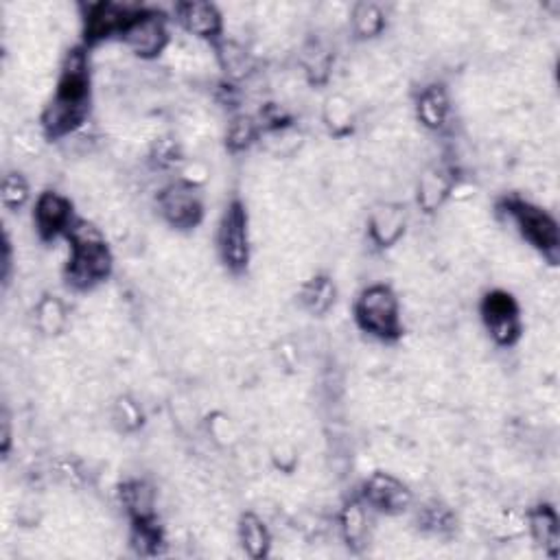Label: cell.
I'll list each match as a JSON object with an SVG mask.
<instances>
[{"instance_id": "ac0fdd59", "label": "cell", "mask_w": 560, "mask_h": 560, "mask_svg": "<svg viewBox=\"0 0 560 560\" xmlns=\"http://www.w3.org/2000/svg\"><path fill=\"white\" fill-rule=\"evenodd\" d=\"M335 298V287L329 279H314L302 287V305L311 314H324Z\"/></svg>"}, {"instance_id": "30bf717a", "label": "cell", "mask_w": 560, "mask_h": 560, "mask_svg": "<svg viewBox=\"0 0 560 560\" xmlns=\"http://www.w3.org/2000/svg\"><path fill=\"white\" fill-rule=\"evenodd\" d=\"M36 224L39 235L51 239L57 232L71 228V204L62 195H57V193H44L36 204Z\"/></svg>"}, {"instance_id": "5bb4252c", "label": "cell", "mask_w": 560, "mask_h": 560, "mask_svg": "<svg viewBox=\"0 0 560 560\" xmlns=\"http://www.w3.org/2000/svg\"><path fill=\"white\" fill-rule=\"evenodd\" d=\"M449 99L443 88L434 86L425 90L418 99V116L427 127H443L447 121Z\"/></svg>"}, {"instance_id": "603a6c76", "label": "cell", "mask_w": 560, "mask_h": 560, "mask_svg": "<svg viewBox=\"0 0 560 560\" xmlns=\"http://www.w3.org/2000/svg\"><path fill=\"white\" fill-rule=\"evenodd\" d=\"M29 186L18 173H9L3 180V204L7 208H20L27 202Z\"/></svg>"}, {"instance_id": "d4e9b609", "label": "cell", "mask_w": 560, "mask_h": 560, "mask_svg": "<svg viewBox=\"0 0 560 560\" xmlns=\"http://www.w3.org/2000/svg\"><path fill=\"white\" fill-rule=\"evenodd\" d=\"M326 121H329L331 127L340 130V127H346L350 123V108L344 99H331L326 103Z\"/></svg>"}, {"instance_id": "52a82bcc", "label": "cell", "mask_w": 560, "mask_h": 560, "mask_svg": "<svg viewBox=\"0 0 560 560\" xmlns=\"http://www.w3.org/2000/svg\"><path fill=\"white\" fill-rule=\"evenodd\" d=\"M514 217H517L519 228L523 230V235L537 247H541L543 252H552L558 247V228L556 221L541 211V208H534L530 204H517L514 206Z\"/></svg>"}, {"instance_id": "e0dca14e", "label": "cell", "mask_w": 560, "mask_h": 560, "mask_svg": "<svg viewBox=\"0 0 560 560\" xmlns=\"http://www.w3.org/2000/svg\"><path fill=\"white\" fill-rule=\"evenodd\" d=\"M241 543L252 558H261L270 547V534L254 514H246L241 521Z\"/></svg>"}, {"instance_id": "4316f807", "label": "cell", "mask_w": 560, "mask_h": 560, "mask_svg": "<svg viewBox=\"0 0 560 560\" xmlns=\"http://www.w3.org/2000/svg\"><path fill=\"white\" fill-rule=\"evenodd\" d=\"M9 440H12V429H9V414H3V449H9Z\"/></svg>"}, {"instance_id": "8992f818", "label": "cell", "mask_w": 560, "mask_h": 560, "mask_svg": "<svg viewBox=\"0 0 560 560\" xmlns=\"http://www.w3.org/2000/svg\"><path fill=\"white\" fill-rule=\"evenodd\" d=\"M484 315L490 333L502 344H510L519 335V309L508 294H490L484 302Z\"/></svg>"}, {"instance_id": "ba28073f", "label": "cell", "mask_w": 560, "mask_h": 560, "mask_svg": "<svg viewBox=\"0 0 560 560\" xmlns=\"http://www.w3.org/2000/svg\"><path fill=\"white\" fill-rule=\"evenodd\" d=\"M366 497L383 513H403L411 502L409 490L388 473H375L366 484Z\"/></svg>"}, {"instance_id": "9c48e42d", "label": "cell", "mask_w": 560, "mask_h": 560, "mask_svg": "<svg viewBox=\"0 0 560 560\" xmlns=\"http://www.w3.org/2000/svg\"><path fill=\"white\" fill-rule=\"evenodd\" d=\"M136 13L127 12L123 4L116 3H99L92 4L86 18V36L88 39L108 38L114 31H121L130 24Z\"/></svg>"}, {"instance_id": "d6986e66", "label": "cell", "mask_w": 560, "mask_h": 560, "mask_svg": "<svg viewBox=\"0 0 560 560\" xmlns=\"http://www.w3.org/2000/svg\"><path fill=\"white\" fill-rule=\"evenodd\" d=\"M449 188L451 185L444 173L431 171L427 173V176H423V180H420V188H418L420 206H423L425 211H434V208H438L440 204H443L444 197L449 195Z\"/></svg>"}, {"instance_id": "4fadbf2b", "label": "cell", "mask_w": 560, "mask_h": 560, "mask_svg": "<svg viewBox=\"0 0 560 560\" xmlns=\"http://www.w3.org/2000/svg\"><path fill=\"white\" fill-rule=\"evenodd\" d=\"M123 504H125L127 513L136 519L138 523L150 521L153 517V505H156V497L153 490L145 482H132L123 490Z\"/></svg>"}, {"instance_id": "6da1fadb", "label": "cell", "mask_w": 560, "mask_h": 560, "mask_svg": "<svg viewBox=\"0 0 560 560\" xmlns=\"http://www.w3.org/2000/svg\"><path fill=\"white\" fill-rule=\"evenodd\" d=\"M73 243V259L68 265V280L75 287H92L110 274L112 259L103 246L101 235L86 221H75L68 228Z\"/></svg>"}, {"instance_id": "7a4b0ae2", "label": "cell", "mask_w": 560, "mask_h": 560, "mask_svg": "<svg viewBox=\"0 0 560 560\" xmlns=\"http://www.w3.org/2000/svg\"><path fill=\"white\" fill-rule=\"evenodd\" d=\"M357 320L373 335H399V302H396L392 289L383 285H375L366 289L359 302H357Z\"/></svg>"}, {"instance_id": "7402d4cb", "label": "cell", "mask_w": 560, "mask_h": 560, "mask_svg": "<svg viewBox=\"0 0 560 560\" xmlns=\"http://www.w3.org/2000/svg\"><path fill=\"white\" fill-rule=\"evenodd\" d=\"M341 525H344V534L350 543H359L366 537L368 530V521H366V513L359 504L346 505L344 514H341Z\"/></svg>"}, {"instance_id": "7c38bea8", "label": "cell", "mask_w": 560, "mask_h": 560, "mask_svg": "<svg viewBox=\"0 0 560 560\" xmlns=\"http://www.w3.org/2000/svg\"><path fill=\"white\" fill-rule=\"evenodd\" d=\"M405 230V208L396 204H383L375 208L370 215V235L379 246H392L401 239Z\"/></svg>"}, {"instance_id": "5b68a950", "label": "cell", "mask_w": 560, "mask_h": 560, "mask_svg": "<svg viewBox=\"0 0 560 560\" xmlns=\"http://www.w3.org/2000/svg\"><path fill=\"white\" fill-rule=\"evenodd\" d=\"M160 211L168 224L191 228L200 221L202 204L197 193L188 185H173L160 195Z\"/></svg>"}, {"instance_id": "9a60e30c", "label": "cell", "mask_w": 560, "mask_h": 560, "mask_svg": "<svg viewBox=\"0 0 560 560\" xmlns=\"http://www.w3.org/2000/svg\"><path fill=\"white\" fill-rule=\"evenodd\" d=\"M36 322L44 335H59L66 326V309L56 296H44L36 306Z\"/></svg>"}, {"instance_id": "ffe728a7", "label": "cell", "mask_w": 560, "mask_h": 560, "mask_svg": "<svg viewBox=\"0 0 560 560\" xmlns=\"http://www.w3.org/2000/svg\"><path fill=\"white\" fill-rule=\"evenodd\" d=\"M530 528H532L534 538H537L543 547L554 549L558 545V519L549 508H538L537 513L530 517Z\"/></svg>"}, {"instance_id": "44dd1931", "label": "cell", "mask_w": 560, "mask_h": 560, "mask_svg": "<svg viewBox=\"0 0 560 560\" xmlns=\"http://www.w3.org/2000/svg\"><path fill=\"white\" fill-rule=\"evenodd\" d=\"M220 62L224 66V71L232 77H243L250 71V56L239 44L235 42H224L220 47Z\"/></svg>"}, {"instance_id": "cb8c5ba5", "label": "cell", "mask_w": 560, "mask_h": 560, "mask_svg": "<svg viewBox=\"0 0 560 560\" xmlns=\"http://www.w3.org/2000/svg\"><path fill=\"white\" fill-rule=\"evenodd\" d=\"M254 136L256 127L254 123H252V118L247 116L235 118V121L230 123V127H228V141H230V145L235 147V150H243V147L250 145V142L254 141Z\"/></svg>"}, {"instance_id": "8fae6325", "label": "cell", "mask_w": 560, "mask_h": 560, "mask_svg": "<svg viewBox=\"0 0 560 560\" xmlns=\"http://www.w3.org/2000/svg\"><path fill=\"white\" fill-rule=\"evenodd\" d=\"M180 20L186 31L197 38H217L221 31V16L211 3H185L180 4Z\"/></svg>"}, {"instance_id": "277c9868", "label": "cell", "mask_w": 560, "mask_h": 560, "mask_svg": "<svg viewBox=\"0 0 560 560\" xmlns=\"http://www.w3.org/2000/svg\"><path fill=\"white\" fill-rule=\"evenodd\" d=\"M220 247L232 270H241L247 263V220L241 204H232L226 212L220 230Z\"/></svg>"}, {"instance_id": "3957f363", "label": "cell", "mask_w": 560, "mask_h": 560, "mask_svg": "<svg viewBox=\"0 0 560 560\" xmlns=\"http://www.w3.org/2000/svg\"><path fill=\"white\" fill-rule=\"evenodd\" d=\"M123 39L127 48L141 57H153L165 48L167 27L162 16L153 12H141L123 29Z\"/></svg>"}, {"instance_id": "2e32d148", "label": "cell", "mask_w": 560, "mask_h": 560, "mask_svg": "<svg viewBox=\"0 0 560 560\" xmlns=\"http://www.w3.org/2000/svg\"><path fill=\"white\" fill-rule=\"evenodd\" d=\"M350 20H353V29L357 36L361 38H375L383 31L385 16L381 12L379 4L375 3H359L353 7V13H350Z\"/></svg>"}, {"instance_id": "484cf974", "label": "cell", "mask_w": 560, "mask_h": 560, "mask_svg": "<svg viewBox=\"0 0 560 560\" xmlns=\"http://www.w3.org/2000/svg\"><path fill=\"white\" fill-rule=\"evenodd\" d=\"M116 420H121V425L125 429H134L138 425V420H141V414H138L136 405L132 401L121 399L116 405Z\"/></svg>"}]
</instances>
